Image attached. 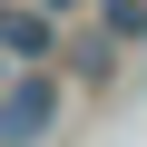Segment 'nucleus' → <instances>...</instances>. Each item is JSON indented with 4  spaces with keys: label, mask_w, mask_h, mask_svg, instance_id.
Returning a JSON list of instances; mask_svg holds the SVG:
<instances>
[{
    "label": "nucleus",
    "mask_w": 147,
    "mask_h": 147,
    "mask_svg": "<svg viewBox=\"0 0 147 147\" xmlns=\"http://www.w3.org/2000/svg\"><path fill=\"white\" fill-rule=\"evenodd\" d=\"M69 118V79L39 59V69H10L0 79V147H49Z\"/></svg>",
    "instance_id": "obj_1"
},
{
    "label": "nucleus",
    "mask_w": 147,
    "mask_h": 147,
    "mask_svg": "<svg viewBox=\"0 0 147 147\" xmlns=\"http://www.w3.org/2000/svg\"><path fill=\"white\" fill-rule=\"evenodd\" d=\"M88 10H98V30L118 49H147V0H88Z\"/></svg>",
    "instance_id": "obj_3"
},
{
    "label": "nucleus",
    "mask_w": 147,
    "mask_h": 147,
    "mask_svg": "<svg viewBox=\"0 0 147 147\" xmlns=\"http://www.w3.org/2000/svg\"><path fill=\"white\" fill-rule=\"evenodd\" d=\"M0 79H10V59H0Z\"/></svg>",
    "instance_id": "obj_4"
},
{
    "label": "nucleus",
    "mask_w": 147,
    "mask_h": 147,
    "mask_svg": "<svg viewBox=\"0 0 147 147\" xmlns=\"http://www.w3.org/2000/svg\"><path fill=\"white\" fill-rule=\"evenodd\" d=\"M49 69L69 79V98H79V88H108V79H118V69H127V49L88 20V30H59V59H49Z\"/></svg>",
    "instance_id": "obj_2"
}]
</instances>
